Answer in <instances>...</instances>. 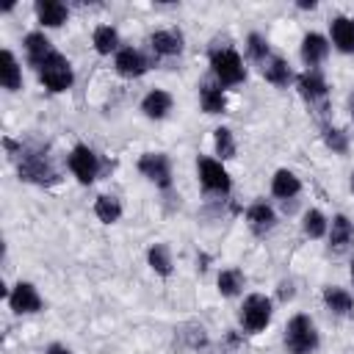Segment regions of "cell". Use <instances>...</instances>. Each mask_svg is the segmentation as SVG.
Returning <instances> with one entry per match:
<instances>
[{
	"mask_svg": "<svg viewBox=\"0 0 354 354\" xmlns=\"http://www.w3.org/2000/svg\"><path fill=\"white\" fill-rule=\"evenodd\" d=\"M285 346L290 354H310L318 346V332L307 315H293L285 329Z\"/></svg>",
	"mask_w": 354,
	"mask_h": 354,
	"instance_id": "cell-1",
	"label": "cell"
},
{
	"mask_svg": "<svg viewBox=\"0 0 354 354\" xmlns=\"http://www.w3.org/2000/svg\"><path fill=\"white\" fill-rule=\"evenodd\" d=\"M39 77L50 91H64L72 86V69L69 61L61 53H53L41 66H39Z\"/></svg>",
	"mask_w": 354,
	"mask_h": 354,
	"instance_id": "cell-2",
	"label": "cell"
},
{
	"mask_svg": "<svg viewBox=\"0 0 354 354\" xmlns=\"http://www.w3.org/2000/svg\"><path fill=\"white\" fill-rule=\"evenodd\" d=\"M268 321H271V301L260 293H252L241 307V324L249 332H260V329H266Z\"/></svg>",
	"mask_w": 354,
	"mask_h": 354,
	"instance_id": "cell-3",
	"label": "cell"
},
{
	"mask_svg": "<svg viewBox=\"0 0 354 354\" xmlns=\"http://www.w3.org/2000/svg\"><path fill=\"white\" fill-rule=\"evenodd\" d=\"M213 72L224 86H235L243 80V64L235 50H218L213 53Z\"/></svg>",
	"mask_w": 354,
	"mask_h": 354,
	"instance_id": "cell-4",
	"label": "cell"
},
{
	"mask_svg": "<svg viewBox=\"0 0 354 354\" xmlns=\"http://www.w3.org/2000/svg\"><path fill=\"white\" fill-rule=\"evenodd\" d=\"M138 169H141L144 177H149V180L158 183L160 188H169L171 171H169V158H166V155H160V152H147V155H141Z\"/></svg>",
	"mask_w": 354,
	"mask_h": 354,
	"instance_id": "cell-5",
	"label": "cell"
},
{
	"mask_svg": "<svg viewBox=\"0 0 354 354\" xmlns=\"http://www.w3.org/2000/svg\"><path fill=\"white\" fill-rule=\"evenodd\" d=\"M69 169L75 171V177L80 183H91L97 177V169H100V160L97 155L88 149V147H75L72 155H69Z\"/></svg>",
	"mask_w": 354,
	"mask_h": 354,
	"instance_id": "cell-6",
	"label": "cell"
},
{
	"mask_svg": "<svg viewBox=\"0 0 354 354\" xmlns=\"http://www.w3.org/2000/svg\"><path fill=\"white\" fill-rule=\"evenodd\" d=\"M19 177L30 183H55V171L44 155H25L19 163Z\"/></svg>",
	"mask_w": 354,
	"mask_h": 354,
	"instance_id": "cell-7",
	"label": "cell"
},
{
	"mask_svg": "<svg viewBox=\"0 0 354 354\" xmlns=\"http://www.w3.org/2000/svg\"><path fill=\"white\" fill-rule=\"evenodd\" d=\"M199 177H202V185L207 191H216V194H227L230 191V174L221 169V163H216L210 158L199 160Z\"/></svg>",
	"mask_w": 354,
	"mask_h": 354,
	"instance_id": "cell-8",
	"label": "cell"
},
{
	"mask_svg": "<svg viewBox=\"0 0 354 354\" xmlns=\"http://www.w3.org/2000/svg\"><path fill=\"white\" fill-rule=\"evenodd\" d=\"M8 301H11V310L14 313H36L41 307V299H39V293H36V288L30 282H19L11 290Z\"/></svg>",
	"mask_w": 354,
	"mask_h": 354,
	"instance_id": "cell-9",
	"label": "cell"
},
{
	"mask_svg": "<svg viewBox=\"0 0 354 354\" xmlns=\"http://www.w3.org/2000/svg\"><path fill=\"white\" fill-rule=\"evenodd\" d=\"M116 72L124 75V77H138V75L147 72V61H144V55H141L138 50H133V47L119 50V55H116Z\"/></svg>",
	"mask_w": 354,
	"mask_h": 354,
	"instance_id": "cell-10",
	"label": "cell"
},
{
	"mask_svg": "<svg viewBox=\"0 0 354 354\" xmlns=\"http://www.w3.org/2000/svg\"><path fill=\"white\" fill-rule=\"evenodd\" d=\"M25 50H28V61H30L36 69L55 53L44 33H28V36H25Z\"/></svg>",
	"mask_w": 354,
	"mask_h": 354,
	"instance_id": "cell-11",
	"label": "cell"
},
{
	"mask_svg": "<svg viewBox=\"0 0 354 354\" xmlns=\"http://www.w3.org/2000/svg\"><path fill=\"white\" fill-rule=\"evenodd\" d=\"M326 53H329V44H326L324 36H318V33H307L304 36V41H301V58H304L307 66L321 64L326 58Z\"/></svg>",
	"mask_w": 354,
	"mask_h": 354,
	"instance_id": "cell-12",
	"label": "cell"
},
{
	"mask_svg": "<svg viewBox=\"0 0 354 354\" xmlns=\"http://www.w3.org/2000/svg\"><path fill=\"white\" fill-rule=\"evenodd\" d=\"M332 41L337 44V50L354 53V19L337 17V19L332 22Z\"/></svg>",
	"mask_w": 354,
	"mask_h": 354,
	"instance_id": "cell-13",
	"label": "cell"
},
{
	"mask_svg": "<svg viewBox=\"0 0 354 354\" xmlns=\"http://www.w3.org/2000/svg\"><path fill=\"white\" fill-rule=\"evenodd\" d=\"M0 83H3L6 88H11V91H17V88L22 86L19 64H17V58H14L8 50H3V55H0Z\"/></svg>",
	"mask_w": 354,
	"mask_h": 354,
	"instance_id": "cell-14",
	"label": "cell"
},
{
	"mask_svg": "<svg viewBox=\"0 0 354 354\" xmlns=\"http://www.w3.org/2000/svg\"><path fill=\"white\" fill-rule=\"evenodd\" d=\"M299 91H301L304 100H310V102H321V100L326 97V83H324L321 75H315V72H304V75L299 77Z\"/></svg>",
	"mask_w": 354,
	"mask_h": 354,
	"instance_id": "cell-15",
	"label": "cell"
},
{
	"mask_svg": "<svg viewBox=\"0 0 354 354\" xmlns=\"http://www.w3.org/2000/svg\"><path fill=\"white\" fill-rule=\"evenodd\" d=\"M169 108H171V97H169L166 91H160V88L149 91V94L144 97V102H141V111H144L149 119H163Z\"/></svg>",
	"mask_w": 354,
	"mask_h": 354,
	"instance_id": "cell-16",
	"label": "cell"
},
{
	"mask_svg": "<svg viewBox=\"0 0 354 354\" xmlns=\"http://www.w3.org/2000/svg\"><path fill=\"white\" fill-rule=\"evenodd\" d=\"M36 14H39V19H41L44 25L58 28V25L66 19V6L58 3V0H39V3H36Z\"/></svg>",
	"mask_w": 354,
	"mask_h": 354,
	"instance_id": "cell-17",
	"label": "cell"
},
{
	"mask_svg": "<svg viewBox=\"0 0 354 354\" xmlns=\"http://www.w3.org/2000/svg\"><path fill=\"white\" fill-rule=\"evenodd\" d=\"M149 44H152V50H155L158 55H177L180 47H183V39H180V33H174V30H158V33H152Z\"/></svg>",
	"mask_w": 354,
	"mask_h": 354,
	"instance_id": "cell-18",
	"label": "cell"
},
{
	"mask_svg": "<svg viewBox=\"0 0 354 354\" xmlns=\"http://www.w3.org/2000/svg\"><path fill=\"white\" fill-rule=\"evenodd\" d=\"M299 188H301V183H299V177H296L293 171H288V169H279V171L274 174L271 191H274L279 199H290V196H296V194H299Z\"/></svg>",
	"mask_w": 354,
	"mask_h": 354,
	"instance_id": "cell-19",
	"label": "cell"
},
{
	"mask_svg": "<svg viewBox=\"0 0 354 354\" xmlns=\"http://www.w3.org/2000/svg\"><path fill=\"white\" fill-rule=\"evenodd\" d=\"M263 75H266V80L274 83V86H288V80H290V66H288V61L271 55V58L263 61Z\"/></svg>",
	"mask_w": 354,
	"mask_h": 354,
	"instance_id": "cell-20",
	"label": "cell"
},
{
	"mask_svg": "<svg viewBox=\"0 0 354 354\" xmlns=\"http://www.w3.org/2000/svg\"><path fill=\"white\" fill-rule=\"evenodd\" d=\"M246 218H249V227H252L257 235H263V232H268V230L274 227V210H271L268 205H263V202L252 205L249 213H246Z\"/></svg>",
	"mask_w": 354,
	"mask_h": 354,
	"instance_id": "cell-21",
	"label": "cell"
},
{
	"mask_svg": "<svg viewBox=\"0 0 354 354\" xmlns=\"http://www.w3.org/2000/svg\"><path fill=\"white\" fill-rule=\"evenodd\" d=\"M351 235H354L351 221L346 216H335L332 218V232H329V246L335 252H340V249H346V243L351 241Z\"/></svg>",
	"mask_w": 354,
	"mask_h": 354,
	"instance_id": "cell-22",
	"label": "cell"
},
{
	"mask_svg": "<svg viewBox=\"0 0 354 354\" xmlns=\"http://www.w3.org/2000/svg\"><path fill=\"white\" fill-rule=\"evenodd\" d=\"M324 301H326V307L335 310L337 315H348L351 307H354L351 296H348L343 288H326V290H324Z\"/></svg>",
	"mask_w": 354,
	"mask_h": 354,
	"instance_id": "cell-23",
	"label": "cell"
},
{
	"mask_svg": "<svg viewBox=\"0 0 354 354\" xmlns=\"http://www.w3.org/2000/svg\"><path fill=\"white\" fill-rule=\"evenodd\" d=\"M94 213H97L100 221L113 224V221L122 216V205H119V199H113V196H100V199L94 202Z\"/></svg>",
	"mask_w": 354,
	"mask_h": 354,
	"instance_id": "cell-24",
	"label": "cell"
},
{
	"mask_svg": "<svg viewBox=\"0 0 354 354\" xmlns=\"http://www.w3.org/2000/svg\"><path fill=\"white\" fill-rule=\"evenodd\" d=\"M116 44H119V36H116V30L111 25H100L94 30V47H97V53L108 55V53L116 50Z\"/></svg>",
	"mask_w": 354,
	"mask_h": 354,
	"instance_id": "cell-25",
	"label": "cell"
},
{
	"mask_svg": "<svg viewBox=\"0 0 354 354\" xmlns=\"http://www.w3.org/2000/svg\"><path fill=\"white\" fill-rule=\"evenodd\" d=\"M199 97H202V108H205L207 113H221V111H224V94H221V88L205 83V86L199 88Z\"/></svg>",
	"mask_w": 354,
	"mask_h": 354,
	"instance_id": "cell-26",
	"label": "cell"
},
{
	"mask_svg": "<svg viewBox=\"0 0 354 354\" xmlns=\"http://www.w3.org/2000/svg\"><path fill=\"white\" fill-rule=\"evenodd\" d=\"M147 257H149V266H152L158 274H163V277H166V274L171 271V257H169V249H166L163 243H155V246L149 249V254H147Z\"/></svg>",
	"mask_w": 354,
	"mask_h": 354,
	"instance_id": "cell-27",
	"label": "cell"
},
{
	"mask_svg": "<svg viewBox=\"0 0 354 354\" xmlns=\"http://www.w3.org/2000/svg\"><path fill=\"white\" fill-rule=\"evenodd\" d=\"M241 288H243V277H241V271L230 268V271H221V274H218V290H221L224 296H235Z\"/></svg>",
	"mask_w": 354,
	"mask_h": 354,
	"instance_id": "cell-28",
	"label": "cell"
},
{
	"mask_svg": "<svg viewBox=\"0 0 354 354\" xmlns=\"http://www.w3.org/2000/svg\"><path fill=\"white\" fill-rule=\"evenodd\" d=\"M216 152L221 158H232L235 155V141H232V133L227 127H218L216 130Z\"/></svg>",
	"mask_w": 354,
	"mask_h": 354,
	"instance_id": "cell-29",
	"label": "cell"
},
{
	"mask_svg": "<svg viewBox=\"0 0 354 354\" xmlns=\"http://www.w3.org/2000/svg\"><path fill=\"white\" fill-rule=\"evenodd\" d=\"M324 230H326L324 216H321L318 210H310V213L304 216V232H307L310 238H321V235H324Z\"/></svg>",
	"mask_w": 354,
	"mask_h": 354,
	"instance_id": "cell-30",
	"label": "cell"
},
{
	"mask_svg": "<svg viewBox=\"0 0 354 354\" xmlns=\"http://www.w3.org/2000/svg\"><path fill=\"white\" fill-rule=\"evenodd\" d=\"M324 141H326V147H329L332 152H346V147H348L346 133L332 130V127H326V130H324Z\"/></svg>",
	"mask_w": 354,
	"mask_h": 354,
	"instance_id": "cell-31",
	"label": "cell"
},
{
	"mask_svg": "<svg viewBox=\"0 0 354 354\" xmlns=\"http://www.w3.org/2000/svg\"><path fill=\"white\" fill-rule=\"evenodd\" d=\"M249 55L257 58V61H266L268 58V44H266L263 36H257V33L249 36Z\"/></svg>",
	"mask_w": 354,
	"mask_h": 354,
	"instance_id": "cell-32",
	"label": "cell"
},
{
	"mask_svg": "<svg viewBox=\"0 0 354 354\" xmlns=\"http://www.w3.org/2000/svg\"><path fill=\"white\" fill-rule=\"evenodd\" d=\"M279 296H282V299H290V296H293L290 285H282V288H279Z\"/></svg>",
	"mask_w": 354,
	"mask_h": 354,
	"instance_id": "cell-33",
	"label": "cell"
},
{
	"mask_svg": "<svg viewBox=\"0 0 354 354\" xmlns=\"http://www.w3.org/2000/svg\"><path fill=\"white\" fill-rule=\"evenodd\" d=\"M50 354H69L66 348H61V346H50Z\"/></svg>",
	"mask_w": 354,
	"mask_h": 354,
	"instance_id": "cell-34",
	"label": "cell"
},
{
	"mask_svg": "<svg viewBox=\"0 0 354 354\" xmlns=\"http://www.w3.org/2000/svg\"><path fill=\"white\" fill-rule=\"evenodd\" d=\"M348 108H351V116H354V94L348 97Z\"/></svg>",
	"mask_w": 354,
	"mask_h": 354,
	"instance_id": "cell-35",
	"label": "cell"
},
{
	"mask_svg": "<svg viewBox=\"0 0 354 354\" xmlns=\"http://www.w3.org/2000/svg\"><path fill=\"white\" fill-rule=\"evenodd\" d=\"M351 191H354V174H351Z\"/></svg>",
	"mask_w": 354,
	"mask_h": 354,
	"instance_id": "cell-36",
	"label": "cell"
},
{
	"mask_svg": "<svg viewBox=\"0 0 354 354\" xmlns=\"http://www.w3.org/2000/svg\"><path fill=\"white\" fill-rule=\"evenodd\" d=\"M351 279H354V263H351Z\"/></svg>",
	"mask_w": 354,
	"mask_h": 354,
	"instance_id": "cell-37",
	"label": "cell"
}]
</instances>
